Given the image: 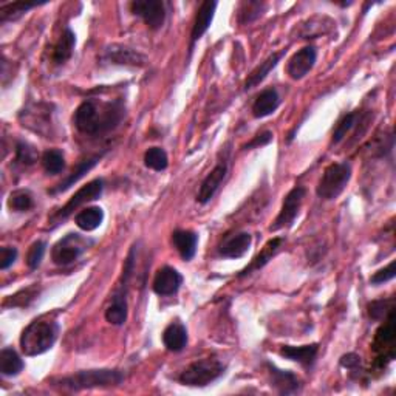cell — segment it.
Wrapping results in <instances>:
<instances>
[{
    "label": "cell",
    "mask_w": 396,
    "mask_h": 396,
    "mask_svg": "<svg viewBox=\"0 0 396 396\" xmlns=\"http://www.w3.org/2000/svg\"><path fill=\"white\" fill-rule=\"evenodd\" d=\"M102 61L114 65H132V67H144L147 64V57L141 55L139 51L125 46H110L104 50Z\"/></svg>",
    "instance_id": "obj_10"
},
{
    "label": "cell",
    "mask_w": 396,
    "mask_h": 396,
    "mask_svg": "<svg viewBox=\"0 0 396 396\" xmlns=\"http://www.w3.org/2000/svg\"><path fill=\"white\" fill-rule=\"evenodd\" d=\"M76 225L79 229L86 231V233H90V231L98 229L102 221H104V211L100 206H92V207H86L76 215Z\"/></svg>",
    "instance_id": "obj_27"
},
{
    "label": "cell",
    "mask_w": 396,
    "mask_h": 396,
    "mask_svg": "<svg viewBox=\"0 0 396 396\" xmlns=\"http://www.w3.org/2000/svg\"><path fill=\"white\" fill-rule=\"evenodd\" d=\"M144 164H146V168L156 170V172L166 170L169 166L168 153L164 152V149L161 147H151L144 153Z\"/></svg>",
    "instance_id": "obj_31"
},
{
    "label": "cell",
    "mask_w": 396,
    "mask_h": 396,
    "mask_svg": "<svg viewBox=\"0 0 396 396\" xmlns=\"http://www.w3.org/2000/svg\"><path fill=\"white\" fill-rule=\"evenodd\" d=\"M125 115L121 100L107 102L86 100L74 111V127L86 135H100L116 129Z\"/></svg>",
    "instance_id": "obj_1"
},
{
    "label": "cell",
    "mask_w": 396,
    "mask_h": 396,
    "mask_svg": "<svg viewBox=\"0 0 396 396\" xmlns=\"http://www.w3.org/2000/svg\"><path fill=\"white\" fill-rule=\"evenodd\" d=\"M59 324L53 319H36L20 334V348L27 356H37L51 350L57 341Z\"/></svg>",
    "instance_id": "obj_2"
},
{
    "label": "cell",
    "mask_w": 396,
    "mask_h": 396,
    "mask_svg": "<svg viewBox=\"0 0 396 396\" xmlns=\"http://www.w3.org/2000/svg\"><path fill=\"white\" fill-rule=\"evenodd\" d=\"M226 174H228V161L223 160L217 164V166L211 170V174H209L203 180V183H201L197 193V201L200 205H206L214 198L217 191L220 189L223 180L226 178Z\"/></svg>",
    "instance_id": "obj_13"
},
{
    "label": "cell",
    "mask_w": 396,
    "mask_h": 396,
    "mask_svg": "<svg viewBox=\"0 0 396 396\" xmlns=\"http://www.w3.org/2000/svg\"><path fill=\"white\" fill-rule=\"evenodd\" d=\"M130 10L151 29H160L166 22V6L161 0H135L130 4Z\"/></svg>",
    "instance_id": "obj_9"
},
{
    "label": "cell",
    "mask_w": 396,
    "mask_h": 396,
    "mask_svg": "<svg viewBox=\"0 0 396 396\" xmlns=\"http://www.w3.org/2000/svg\"><path fill=\"white\" fill-rule=\"evenodd\" d=\"M393 343H395V322H393V313L388 315L384 325L376 332L375 339V350L379 351V360H393Z\"/></svg>",
    "instance_id": "obj_18"
},
{
    "label": "cell",
    "mask_w": 396,
    "mask_h": 396,
    "mask_svg": "<svg viewBox=\"0 0 396 396\" xmlns=\"http://www.w3.org/2000/svg\"><path fill=\"white\" fill-rule=\"evenodd\" d=\"M37 161V152L36 149L28 144V143H19L16 146V163L20 164V166H33V164Z\"/></svg>",
    "instance_id": "obj_35"
},
{
    "label": "cell",
    "mask_w": 396,
    "mask_h": 396,
    "mask_svg": "<svg viewBox=\"0 0 396 396\" xmlns=\"http://www.w3.org/2000/svg\"><path fill=\"white\" fill-rule=\"evenodd\" d=\"M101 160V155H96V156H92V158H87L84 161H81L76 164V168H74L71 170V174L65 178L64 182L59 183L55 189H51L48 192L51 193H59V192H65V191H69L71 186H74V183H78L82 177H84L87 172H90L96 164L100 163Z\"/></svg>",
    "instance_id": "obj_23"
},
{
    "label": "cell",
    "mask_w": 396,
    "mask_h": 396,
    "mask_svg": "<svg viewBox=\"0 0 396 396\" xmlns=\"http://www.w3.org/2000/svg\"><path fill=\"white\" fill-rule=\"evenodd\" d=\"M102 191H104V180H101V178H96V180L87 183L86 186H82V188L74 193L69 201H67V205L59 209V211L51 217L50 223H53V225H59L62 220L69 219V217L82 205L88 203V201L98 200L101 197Z\"/></svg>",
    "instance_id": "obj_7"
},
{
    "label": "cell",
    "mask_w": 396,
    "mask_h": 396,
    "mask_svg": "<svg viewBox=\"0 0 396 396\" xmlns=\"http://www.w3.org/2000/svg\"><path fill=\"white\" fill-rule=\"evenodd\" d=\"M172 243H174L177 251L180 252L183 260L189 261L193 259V256H196V252H197L198 235L193 233V231L178 229L174 234H172Z\"/></svg>",
    "instance_id": "obj_22"
},
{
    "label": "cell",
    "mask_w": 396,
    "mask_h": 396,
    "mask_svg": "<svg viewBox=\"0 0 396 396\" xmlns=\"http://www.w3.org/2000/svg\"><path fill=\"white\" fill-rule=\"evenodd\" d=\"M18 259V250L10 248V246H5V248L0 250V270H8V268L16 261Z\"/></svg>",
    "instance_id": "obj_38"
},
{
    "label": "cell",
    "mask_w": 396,
    "mask_h": 396,
    "mask_svg": "<svg viewBox=\"0 0 396 396\" xmlns=\"http://www.w3.org/2000/svg\"><path fill=\"white\" fill-rule=\"evenodd\" d=\"M395 275H396L395 261H392L390 265L383 268V270H379V271H376L375 274H373L371 278H370V283H371V285H383V283L395 279Z\"/></svg>",
    "instance_id": "obj_37"
},
{
    "label": "cell",
    "mask_w": 396,
    "mask_h": 396,
    "mask_svg": "<svg viewBox=\"0 0 396 396\" xmlns=\"http://www.w3.org/2000/svg\"><path fill=\"white\" fill-rule=\"evenodd\" d=\"M37 6V4H28V2H14V4H8L4 5L0 8V22L5 24V22H11V20H18L19 18L24 16L25 13H28L32 8Z\"/></svg>",
    "instance_id": "obj_30"
},
{
    "label": "cell",
    "mask_w": 396,
    "mask_h": 396,
    "mask_svg": "<svg viewBox=\"0 0 396 396\" xmlns=\"http://www.w3.org/2000/svg\"><path fill=\"white\" fill-rule=\"evenodd\" d=\"M127 283L129 278L123 275V283L119 285L118 291L114 294L110 305L106 310V320L111 325H124L127 316H129V305H127Z\"/></svg>",
    "instance_id": "obj_12"
},
{
    "label": "cell",
    "mask_w": 396,
    "mask_h": 396,
    "mask_svg": "<svg viewBox=\"0 0 396 396\" xmlns=\"http://www.w3.org/2000/svg\"><path fill=\"white\" fill-rule=\"evenodd\" d=\"M341 365L342 367H346L348 370H357L361 365V357L355 355V353H348V355H343L341 357Z\"/></svg>",
    "instance_id": "obj_40"
},
{
    "label": "cell",
    "mask_w": 396,
    "mask_h": 396,
    "mask_svg": "<svg viewBox=\"0 0 396 396\" xmlns=\"http://www.w3.org/2000/svg\"><path fill=\"white\" fill-rule=\"evenodd\" d=\"M282 243H283V238H280V237H275V238H273V240L268 242L265 245V248L261 250V252L257 254V256L254 257V260L251 261V264L246 266L240 274H238V278H245V275H248V274H251L254 271L261 270V268H264L268 264V261L273 259L274 254L279 251Z\"/></svg>",
    "instance_id": "obj_24"
},
{
    "label": "cell",
    "mask_w": 396,
    "mask_h": 396,
    "mask_svg": "<svg viewBox=\"0 0 396 396\" xmlns=\"http://www.w3.org/2000/svg\"><path fill=\"white\" fill-rule=\"evenodd\" d=\"M393 310V299H379V301H373L371 303H369V315L375 320H385L388 315H392Z\"/></svg>",
    "instance_id": "obj_34"
},
{
    "label": "cell",
    "mask_w": 396,
    "mask_h": 396,
    "mask_svg": "<svg viewBox=\"0 0 396 396\" xmlns=\"http://www.w3.org/2000/svg\"><path fill=\"white\" fill-rule=\"evenodd\" d=\"M42 166L50 175L61 174L65 168L64 153L57 151V149H50V151L42 155Z\"/></svg>",
    "instance_id": "obj_29"
},
{
    "label": "cell",
    "mask_w": 396,
    "mask_h": 396,
    "mask_svg": "<svg viewBox=\"0 0 396 396\" xmlns=\"http://www.w3.org/2000/svg\"><path fill=\"white\" fill-rule=\"evenodd\" d=\"M280 106V96L275 88H266L252 104V115L256 118H266L273 115Z\"/></svg>",
    "instance_id": "obj_20"
},
{
    "label": "cell",
    "mask_w": 396,
    "mask_h": 396,
    "mask_svg": "<svg viewBox=\"0 0 396 396\" xmlns=\"http://www.w3.org/2000/svg\"><path fill=\"white\" fill-rule=\"evenodd\" d=\"M316 59H318V51L315 47H303L302 50H299L297 53L293 55V57L288 61L287 65V73L289 74L291 79L299 81L305 78L306 74H308L313 67L316 64Z\"/></svg>",
    "instance_id": "obj_11"
},
{
    "label": "cell",
    "mask_w": 396,
    "mask_h": 396,
    "mask_svg": "<svg viewBox=\"0 0 396 396\" xmlns=\"http://www.w3.org/2000/svg\"><path fill=\"white\" fill-rule=\"evenodd\" d=\"M351 178V166L348 163L330 164L318 183L316 193L322 200H336L346 191Z\"/></svg>",
    "instance_id": "obj_5"
},
{
    "label": "cell",
    "mask_w": 396,
    "mask_h": 396,
    "mask_svg": "<svg viewBox=\"0 0 396 396\" xmlns=\"http://www.w3.org/2000/svg\"><path fill=\"white\" fill-rule=\"evenodd\" d=\"M273 141V133L271 132H261L259 135L254 138L250 144H246L245 149H252V147H261V146H266L270 144Z\"/></svg>",
    "instance_id": "obj_39"
},
{
    "label": "cell",
    "mask_w": 396,
    "mask_h": 396,
    "mask_svg": "<svg viewBox=\"0 0 396 396\" xmlns=\"http://www.w3.org/2000/svg\"><path fill=\"white\" fill-rule=\"evenodd\" d=\"M266 369L271 376V385L280 395H293L301 390V379H299L293 371L280 370L270 362L266 364Z\"/></svg>",
    "instance_id": "obj_16"
},
{
    "label": "cell",
    "mask_w": 396,
    "mask_h": 396,
    "mask_svg": "<svg viewBox=\"0 0 396 396\" xmlns=\"http://www.w3.org/2000/svg\"><path fill=\"white\" fill-rule=\"evenodd\" d=\"M92 245L93 240H90V238L76 233H70L53 246L51 259L59 266H69L73 261H76Z\"/></svg>",
    "instance_id": "obj_6"
},
{
    "label": "cell",
    "mask_w": 396,
    "mask_h": 396,
    "mask_svg": "<svg viewBox=\"0 0 396 396\" xmlns=\"http://www.w3.org/2000/svg\"><path fill=\"white\" fill-rule=\"evenodd\" d=\"M10 209L16 212H27L34 206V200L29 191H14L8 198Z\"/></svg>",
    "instance_id": "obj_33"
},
{
    "label": "cell",
    "mask_w": 396,
    "mask_h": 396,
    "mask_svg": "<svg viewBox=\"0 0 396 396\" xmlns=\"http://www.w3.org/2000/svg\"><path fill=\"white\" fill-rule=\"evenodd\" d=\"M74 46H76V34H74L70 28H65L62 36L59 37L53 50V62L61 65L65 64L73 55Z\"/></svg>",
    "instance_id": "obj_26"
},
{
    "label": "cell",
    "mask_w": 396,
    "mask_h": 396,
    "mask_svg": "<svg viewBox=\"0 0 396 396\" xmlns=\"http://www.w3.org/2000/svg\"><path fill=\"white\" fill-rule=\"evenodd\" d=\"M285 51L287 50H282V51H279V53H274V55H271L270 57H268L266 61L261 62L257 67V69L250 74L248 79H246L245 90H252L254 87H257L260 82L264 81L268 76V74H270V71L274 69V67L280 62V59L285 56Z\"/></svg>",
    "instance_id": "obj_25"
},
{
    "label": "cell",
    "mask_w": 396,
    "mask_h": 396,
    "mask_svg": "<svg viewBox=\"0 0 396 396\" xmlns=\"http://www.w3.org/2000/svg\"><path fill=\"white\" fill-rule=\"evenodd\" d=\"M125 375L121 370L111 369H96V370H82L73 373L70 376L61 378L57 385L67 390H86V388H109L123 384Z\"/></svg>",
    "instance_id": "obj_3"
},
{
    "label": "cell",
    "mask_w": 396,
    "mask_h": 396,
    "mask_svg": "<svg viewBox=\"0 0 396 396\" xmlns=\"http://www.w3.org/2000/svg\"><path fill=\"white\" fill-rule=\"evenodd\" d=\"M319 351L318 343H310V346H302V347H294V346H283L280 348V355L285 360L294 361L297 364L303 365V367H311L316 361Z\"/></svg>",
    "instance_id": "obj_19"
},
{
    "label": "cell",
    "mask_w": 396,
    "mask_h": 396,
    "mask_svg": "<svg viewBox=\"0 0 396 396\" xmlns=\"http://www.w3.org/2000/svg\"><path fill=\"white\" fill-rule=\"evenodd\" d=\"M215 8H217V2H203L200 5V8L197 11V18L196 22H193L192 32H191V46H189V53H192L193 46L196 42L200 41L203 34L207 32L209 27H211V22L214 19L215 14Z\"/></svg>",
    "instance_id": "obj_17"
},
{
    "label": "cell",
    "mask_w": 396,
    "mask_h": 396,
    "mask_svg": "<svg viewBox=\"0 0 396 396\" xmlns=\"http://www.w3.org/2000/svg\"><path fill=\"white\" fill-rule=\"evenodd\" d=\"M46 250H47V243L42 240H37L32 245V248L28 250L27 254V265L29 270H36V268L41 265L43 256H46Z\"/></svg>",
    "instance_id": "obj_36"
},
{
    "label": "cell",
    "mask_w": 396,
    "mask_h": 396,
    "mask_svg": "<svg viewBox=\"0 0 396 396\" xmlns=\"http://www.w3.org/2000/svg\"><path fill=\"white\" fill-rule=\"evenodd\" d=\"M163 343L172 353H178V351L184 350L188 346V330L180 322H172L166 327V330L163 333Z\"/></svg>",
    "instance_id": "obj_21"
},
{
    "label": "cell",
    "mask_w": 396,
    "mask_h": 396,
    "mask_svg": "<svg viewBox=\"0 0 396 396\" xmlns=\"http://www.w3.org/2000/svg\"><path fill=\"white\" fill-rule=\"evenodd\" d=\"M25 364L13 348H4L0 351V371L4 376H18L24 370Z\"/></svg>",
    "instance_id": "obj_28"
},
{
    "label": "cell",
    "mask_w": 396,
    "mask_h": 396,
    "mask_svg": "<svg viewBox=\"0 0 396 396\" xmlns=\"http://www.w3.org/2000/svg\"><path fill=\"white\" fill-rule=\"evenodd\" d=\"M183 285V275L175 268L163 266L155 274L153 291L158 296H174Z\"/></svg>",
    "instance_id": "obj_14"
},
{
    "label": "cell",
    "mask_w": 396,
    "mask_h": 396,
    "mask_svg": "<svg viewBox=\"0 0 396 396\" xmlns=\"http://www.w3.org/2000/svg\"><path fill=\"white\" fill-rule=\"evenodd\" d=\"M226 367L220 360L217 357H205V360H198L188 365L183 371L178 381L183 385L189 387H206L214 381L219 379Z\"/></svg>",
    "instance_id": "obj_4"
},
{
    "label": "cell",
    "mask_w": 396,
    "mask_h": 396,
    "mask_svg": "<svg viewBox=\"0 0 396 396\" xmlns=\"http://www.w3.org/2000/svg\"><path fill=\"white\" fill-rule=\"evenodd\" d=\"M305 193H306V191H305V188H302V186H296L294 189H291L287 193V197H285V200H283V205H282V209H280V212L278 215V219H275L274 225L270 226V231H279V229L289 228L291 225H293L299 211H301Z\"/></svg>",
    "instance_id": "obj_8"
},
{
    "label": "cell",
    "mask_w": 396,
    "mask_h": 396,
    "mask_svg": "<svg viewBox=\"0 0 396 396\" xmlns=\"http://www.w3.org/2000/svg\"><path fill=\"white\" fill-rule=\"evenodd\" d=\"M360 119H361V115L357 114V111H353V114H348L343 116L333 132V144H339L341 141L347 137V133L355 129V125L357 124Z\"/></svg>",
    "instance_id": "obj_32"
},
{
    "label": "cell",
    "mask_w": 396,
    "mask_h": 396,
    "mask_svg": "<svg viewBox=\"0 0 396 396\" xmlns=\"http://www.w3.org/2000/svg\"><path fill=\"white\" fill-rule=\"evenodd\" d=\"M252 237L248 233H237L226 235L219 246V254L225 259H240L250 251Z\"/></svg>",
    "instance_id": "obj_15"
}]
</instances>
